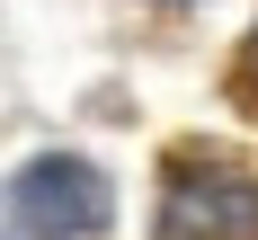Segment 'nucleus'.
Returning <instances> with one entry per match:
<instances>
[{"label":"nucleus","mask_w":258,"mask_h":240,"mask_svg":"<svg viewBox=\"0 0 258 240\" xmlns=\"http://www.w3.org/2000/svg\"><path fill=\"white\" fill-rule=\"evenodd\" d=\"M152 240H258V178L232 160H169Z\"/></svg>","instance_id":"nucleus-1"},{"label":"nucleus","mask_w":258,"mask_h":240,"mask_svg":"<svg viewBox=\"0 0 258 240\" xmlns=\"http://www.w3.org/2000/svg\"><path fill=\"white\" fill-rule=\"evenodd\" d=\"M9 213H18L27 240H98L107 231V178L89 160H72V151H45V160L18 169Z\"/></svg>","instance_id":"nucleus-2"},{"label":"nucleus","mask_w":258,"mask_h":240,"mask_svg":"<svg viewBox=\"0 0 258 240\" xmlns=\"http://www.w3.org/2000/svg\"><path fill=\"white\" fill-rule=\"evenodd\" d=\"M240 98L258 107V27H249V45H240Z\"/></svg>","instance_id":"nucleus-3"}]
</instances>
